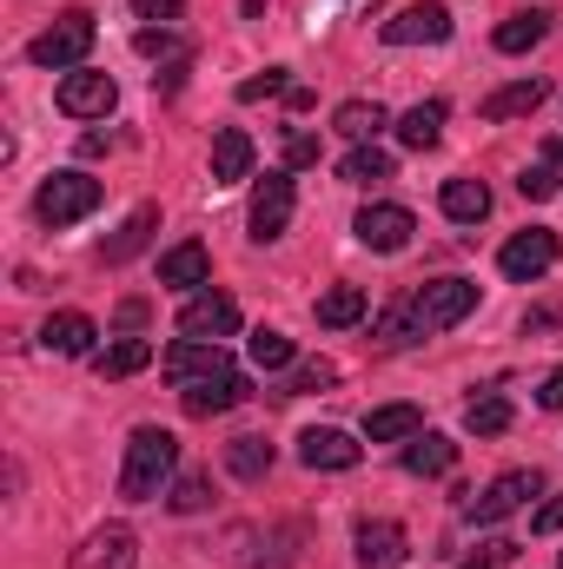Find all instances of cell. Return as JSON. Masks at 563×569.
<instances>
[{
	"label": "cell",
	"instance_id": "6da1fadb",
	"mask_svg": "<svg viewBox=\"0 0 563 569\" xmlns=\"http://www.w3.org/2000/svg\"><path fill=\"white\" fill-rule=\"evenodd\" d=\"M172 470H179V437L159 425H140L127 437V463H120V497L127 503H152L172 490Z\"/></svg>",
	"mask_w": 563,
	"mask_h": 569
},
{
	"label": "cell",
	"instance_id": "7a4b0ae2",
	"mask_svg": "<svg viewBox=\"0 0 563 569\" xmlns=\"http://www.w3.org/2000/svg\"><path fill=\"white\" fill-rule=\"evenodd\" d=\"M93 33H100V27H93V13H87V7H73V13H60L47 33H33L27 60H33V67H53V73H60V67H80V60L93 53Z\"/></svg>",
	"mask_w": 563,
	"mask_h": 569
},
{
	"label": "cell",
	"instance_id": "3957f363",
	"mask_svg": "<svg viewBox=\"0 0 563 569\" xmlns=\"http://www.w3.org/2000/svg\"><path fill=\"white\" fill-rule=\"evenodd\" d=\"M471 311H477V284L471 279H431L424 291H412V325H418V338L464 325Z\"/></svg>",
	"mask_w": 563,
	"mask_h": 569
},
{
	"label": "cell",
	"instance_id": "277c9868",
	"mask_svg": "<svg viewBox=\"0 0 563 569\" xmlns=\"http://www.w3.org/2000/svg\"><path fill=\"white\" fill-rule=\"evenodd\" d=\"M100 206V179H87V172H53V179H40V192H33V219L40 226H73V219H87Z\"/></svg>",
	"mask_w": 563,
	"mask_h": 569
},
{
	"label": "cell",
	"instance_id": "5b68a950",
	"mask_svg": "<svg viewBox=\"0 0 563 569\" xmlns=\"http://www.w3.org/2000/svg\"><path fill=\"white\" fill-rule=\"evenodd\" d=\"M113 100H120L113 73H93V67H73V73L53 87V107H60L67 120H107V113H113Z\"/></svg>",
	"mask_w": 563,
	"mask_h": 569
},
{
	"label": "cell",
	"instance_id": "8992f818",
	"mask_svg": "<svg viewBox=\"0 0 563 569\" xmlns=\"http://www.w3.org/2000/svg\"><path fill=\"white\" fill-rule=\"evenodd\" d=\"M537 490H544V477H537V470H504L484 497H471V503H464V517H471L477 530H484V523H504V517H517Z\"/></svg>",
	"mask_w": 563,
	"mask_h": 569
},
{
	"label": "cell",
	"instance_id": "52a82bcc",
	"mask_svg": "<svg viewBox=\"0 0 563 569\" xmlns=\"http://www.w3.org/2000/svg\"><path fill=\"white\" fill-rule=\"evenodd\" d=\"M292 206H298V192H292V172H266V179H259V192H253V206H246V226H253V239H259V246L285 239V226H292Z\"/></svg>",
	"mask_w": 563,
	"mask_h": 569
},
{
	"label": "cell",
	"instance_id": "ba28073f",
	"mask_svg": "<svg viewBox=\"0 0 563 569\" xmlns=\"http://www.w3.org/2000/svg\"><path fill=\"white\" fill-rule=\"evenodd\" d=\"M563 259V246H557V232H544V226H531V232H517L504 252H497V272L511 284H531V279H544L551 266Z\"/></svg>",
	"mask_w": 563,
	"mask_h": 569
},
{
	"label": "cell",
	"instance_id": "9c48e42d",
	"mask_svg": "<svg viewBox=\"0 0 563 569\" xmlns=\"http://www.w3.org/2000/svg\"><path fill=\"white\" fill-rule=\"evenodd\" d=\"M233 331H239V305H233L226 291H199V298H186V311H179V338L219 345V338H233Z\"/></svg>",
	"mask_w": 563,
	"mask_h": 569
},
{
	"label": "cell",
	"instance_id": "30bf717a",
	"mask_svg": "<svg viewBox=\"0 0 563 569\" xmlns=\"http://www.w3.org/2000/svg\"><path fill=\"white\" fill-rule=\"evenodd\" d=\"M253 398V385H246V371H219V378H199V385H179V405H186V418H226V411H239Z\"/></svg>",
	"mask_w": 563,
	"mask_h": 569
},
{
	"label": "cell",
	"instance_id": "8fae6325",
	"mask_svg": "<svg viewBox=\"0 0 563 569\" xmlns=\"http://www.w3.org/2000/svg\"><path fill=\"white\" fill-rule=\"evenodd\" d=\"M451 40V7L444 0H418L398 20H385V47H437Z\"/></svg>",
	"mask_w": 563,
	"mask_h": 569
},
{
	"label": "cell",
	"instance_id": "7c38bea8",
	"mask_svg": "<svg viewBox=\"0 0 563 569\" xmlns=\"http://www.w3.org/2000/svg\"><path fill=\"white\" fill-rule=\"evenodd\" d=\"M358 457H365V443H358L352 430L312 425L298 437V463H305V470H358Z\"/></svg>",
	"mask_w": 563,
	"mask_h": 569
},
{
	"label": "cell",
	"instance_id": "4fadbf2b",
	"mask_svg": "<svg viewBox=\"0 0 563 569\" xmlns=\"http://www.w3.org/2000/svg\"><path fill=\"white\" fill-rule=\"evenodd\" d=\"M352 232H358V246H372V252H405L412 232H418V219H412L405 206H365V212L352 219Z\"/></svg>",
	"mask_w": 563,
	"mask_h": 569
},
{
	"label": "cell",
	"instance_id": "5bb4252c",
	"mask_svg": "<svg viewBox=\"0 0 563 569\" xmlns=\"http://www.w3.org/2000/svg\"><path fill=\"white\" fill-rule=\"evenodd\" d=\"M166 378L172 385H199V378H219V371H239L233 358H226V345H199V338H179V345H166Z\"/></svg>",
	"mask_w": 563,
	"mask_h": 569
},
{
	"label": "cell",
	"instance_id": "9a60e30c",
	"mask_svg": "<svg viewBox=\"0 0 563 569\" xmlns=\"http://www.w3.org/2000/svg\"><path fill=\"white\" fill-rule=\"evenodd\" d=\"M140 557V537L127 530V523H100L80 550H73V569H134Z\"/></svg>",
	"mask_w": 563,
	"mask_h": 569
},
{
	"label": "cell",
	"instance_id": "2e32d148",
	"mask_svg": "<svg viewBox=\"0 0 563 569\" xmlns=\"http://www.w3.org/2000/svg\"><path fill=\"white\" fill-rule=\"evenodd\" d=\"M544 100H551V80H544V73H524V80H511V87L484 93V107H477V113H484L491 127H504V120H524V113H537Z\"/></svg>",
	"mask_w": 563,
	"mask_h": 569
},
{
	"label": "cell",
	"instance_id": "e0dca14e",
	"mask_svg": "<svg viewBox=\"0 0 563 569\" xmlns=\"http://www.w3.org/2000/svg\"><path fill=\"white\" fill-rule=\"evenodd\" d=\"M352 557H358V569H405V557H412V543H405V530L398 523H358V537H352Z\"/></svg>",
	"mask_w": 563,
	"mask_h": 569
},
{
	"label": "cell",
	"instance_id": "ac0fdd59",
	"mask_svg": "<svg viewBox=\"0 0 563 569\" xmlns=\"http://www.w3.org/2000/svg\"><path fill=\"white\" fill-rule=\"evenodd\" d=\"M93 338H100V325H93L87 311H53V318L40 325V351H53V358H87Z\"/></svg>",
	"mask_w": 563,
	"mask_h": 569
},
{
	"label": "cell",
	"instance_id": "d6986e66",
	"mask_svg": "<svg viewBox=\"0 0 563 569\" xmlns=\"http://www.w3.org/2000/svg\"><path fill=\"white\" fill-rule=\"evenodd\" d=\"M253 179V140L239 127H219L213 133V186H239Z\"/></svg>",
	"mask_w": 563,
	"mask_h": 569
},
{
	"label": "cell",
	"instance_id": "ffe728a7",
	"mask_svg": "<svg viewBox=\"0 0 563 569\" xmlns=\"http://www.w3.org/2000/svg\"><path fill=\"white\" fill-rule=\"evenodd\" d=\"M159 284H172V291H192V284H213V259H206V246H199V239H186V246H172V252L159 259Z\"/></svg>",
	"mask_w": 563,
	"mask_h": 569
},
{
	"label": "cell",
	"instance_id": "44dd1931",
	"mask_svg": "<svg viewBox=\"0 0 563 569\" xmlns=\"http://www.w3.org/2000/svg\"><path fill=\"white\" fill-rule=\"evenodd\" d=\"M437 206H444V219L477 226V219H491V186H484V179H444Z\"/></svg>",
	"mask_w": 563,
	"mask_h": 569
},
{
	"label": "cell",
	"instance_id": "7402d4cb",
	"mask_svg": "<svg viewBox=\"0 0 563 569\" xmlns=\"http://www.w3.org/2000/svg\"><path fill=\"white\" fill-rule=\"evenodd\" d=\"M372 311V298H365V284H332L318 305H312V318L325 325V331H345V325H358Z\"/></svg>",
	"mask_w": 563,
	"mask_h": 569
},
{
	"label": "cell",
	"instance_id": "603a6c76",
	"mask_svg": "<svg viewBox=\"0 0 563 569\" xmlns=\"http://www.w3.org/2000/svg\"><path fill=\"white\" fill-rule=\"evenodd\" d=\"M152 232H159V206H140V212H134V219H127V226H120V232L100 246V259H107V266H127V259H140Z\"/></svg>",
	"mask_w": 563,
	"mask_h": 569
},
{
	"label": "cell",
	"instance_id": "cb8c5ba5",
	"mask_svg": "<svg viewBox=\"0 0 563 569\" xmlns=\"http://www.w3.org/2000/svg\"><path fill=\"white\" fill-rule=\"evenodd\" d=\"M451 463H457V443H451L444 430H418V437L405 443V470H412V477H444Z\"/></svg>",
	"mask_w": 563,
	"mask_h": 569
},
{
	"label": "cell",
	"instance_id": "d4e9b609",
	"mask_svg": "<svg viewBox=\"0 0 563 569\" xmlns=\"http://www.w3.org/2000/svg\"><path fill=\"white\" fill-rule=\"evenodd\" d=\"M146 365H152V345H146V338H113L107 351H93V371H100L107 385L134 378V371H146Z\"/></svg>",
	"mask_w": 563,
	"mask_h": 569
},
{
	"label": "cell",
	"instance_id": "484cf974",
	"mask_svg": "<svg viewBox=\"0 0 563 569\" xmlns=\"http://www.w3.org/2000/svg\"><path fill=\"white\" fill-rule=\"evenodd\" d=\"M226 470H233L239 483H266V477H273V443L253 437V430L233 437V443H226Z\"/></svg>",
	"mask_w": 563,
	"mask_h": 569
},
{
	"label": "cell",
	"instance_id": "4316f807",
	"mask_svg": "<svg viewBox=\"0 0 563 569\" xmlns=\"http://www.w3.org/2000/svg\"><path fill=\"white\" fill-rule=\"evenodd\" d=\"M332 127L345 133V140H358V146H372L385 127H392V113L378 107V100H345L338 113H332Z\"/></svg>",
	"mask_w": 563,
	"mask_h": 569
},
{
	"label": "cell",
	"instance_id": "83f0119b",
	"mask_svg": "<svg viewBox=\"0 0 563 569\" xmlns=\"http://www.w3.org/2000/svg\"><path fill=\"white\" fill-rule=\"evenodd\" d=\"M418 430H424L418 405H378V411L365 418V437H372V443H412Z\"/></svg>",
	"mask_w": 563,
	"mask_h": 569
},
{
	"label": "cell",
	"instance_id": "f1b7e54d",
	"mask_svg": "<svg viewBox=\"0 0 563 569\" xmlns=\"http://www.w3.org/2000/svg\"><path fill=\"white\" fill-rule=\"evenodd\" d=\"M544 33H551V13H544V7H531V13H511V20L491 33V47H497V53H531Z\"/></svg>",
	"mask_w": 563,
	"mask_h": 569
},
{
	"label": "cell",
	"instance_id": "f546056e",
	"mask_svg": "<svg viewBox=\"0 0 563 569\" xmlns=\"http://www.w3.org/2000/svg\"><path fill=\"white\" fill-rule=\"evenodd\" d=\"M398 140L412 146V152H431V146L444 140V100H418V107L398 120Z\"/></svg>",
	"mask_w": 563,
	"mask_h": 569
},
{
	"label": "cell",
	"instance_id": "4dcf8cb0",
	"mask_svg": "<svg viewBox=\"0 0 563 569\" xmlns=\"http://www.w3.org/2000/svg\"><path fill=\"white\" fill-rule=\"evenodd\" d=\"M511 418H517V411H511V398H504V391H484V398H471V405H464V430H471V437H504Z\"/></svg>",
	"mask_w": 563,
	"mask_h": 569
},
{
	"label": "cell",
	"instance_id": "1f68e13d",
	"mask_svg": "<svg viewBox=\"0 0 563 569\" xmlns=\"http://www.w3.org/2000/svg\"><path fill=\"white\" fill-rule=\"evenodd\" d=\"M517 192H524V199H557V192H563V140L544 146V159H537V166H524Z\"/></svg>",
	"mask_w": 563,
	"mask_h": 569
},
{
	"label": "cell",
	"instance_id": "d6a6232c",
	"mask_svg": "<svg viewBox=\"0 0 563 569\" xmlns=\"http://www.w3.org/2000/svg\"><path fill=\"white\" fill-rule=\"evenodd\" d=\"M338 172H345V186H378V179H392V152L385 146H352Z\"/></svg>",
	"mask_w": 563,
	"mask_h": 569
},
{
	"label": "cell",
	"instance_id": "836d02e7",
	"mask_svg": "<svg viewBox=\"0 0 563 569\" xmlns=\"http://www.w3.org/2000/svg\"><path fill=\"white\" fill-rule=\"evenodd\" d=\"M246 351H253V365H259V371H285V365H292V338H285V331H273V325H259Z\"/></svg>",
	"mask_w": 563,
	"mask_h": 569
},
{
	"label": "cell",
	"instance_id": "e575fe53",
	"mask_svg": "<svg viewBox=\"0 0 563 569\" xmlns=\"http://www.w3.org/2000/svg\"><path fill=\"white\" fill-rule=\"evenodd\" d=\"M166 503H172L179 517H199V510L213 503V477H199V470H192V477H179V483L166 490Z\"/></svg>",
	"mask_w": 563,
	"mask_h": 569
},
{
	"label": "cell",
	"instance_id": "d590c367",
	"mask_svg": "<svg viewBox=\"0 0 563 569\" xmlns=\"http://www.w3.org/2000/svg\"><path fill=\"white\" fill-rule=\"evenodd\" d=\"M332 378H338V371H332L325 358H312V365H298V371H292V385H285V398H305V391H325Z\"/></svg>",
	"mask_w": 563,
	"mask_h": 569
},
{
	"label": "cell",
	"instance_id": "8d00e7d4",
	"mask_svg": "<svg viewBox=\"0 0 563 569\" xmlns=\"http://www.w3.org/2000/svg\"><path fill=\"white\" fill-rule=\"evenodd\" d=\"M134 47H140L146 60H179V53H186V47L166 33V27H140V33H134Z\"/></svg>",
	"mask_w": 563,
	"mask_h": 569
},
{
	"label": "cell",
	"instance_id": "74e56055",
	"mask_svg": "<svg viewBox=\"0 0 563 569\" xmlns=\"http://www.w3.org/2000/svg\"><path fill=\"white\" fill-rule=\"evenodd\" d=\"M279 93H292L285 67H266V80H246V87H239V100H246V107H253V100H279Z\"/></svg>",
	"mask_w": 563,
	"mask_h": 569
},
{
	"label": "cell",
	"instance_id": "f35d334b",
	"mask_svg": "<svg viewBox=\"0 0 563 569\" xmlns=\"http://www.w3.org/2000/svg\"><path fill=\"white\" fill-rule=\"evenodd\" d=\"M318 166V133H285V172Z\"/></svg>",
	"mask_w": 563,
	"mask_h": 569
},
{
	"label": "cell",
	"instance_id": "ab89813d",
	"mask_svg": "<svg viewBox=\"0 0 563 569\" xmlns=\"http://www.w3.org/2000/svg\"><path fill=\"white\" fill-rule=\"evenodd\" d=\"M127 7H134V13H140V20H159V27H166V20H179V13H186V0H127Z\"/></svg>",
	"mask_w": 563,
	"mask_h": 569
},
{
	"label": "cell",
	"instance_id": "60d3db41",
	"mask_svg": "<svg viewBox=\"0 0 563 569\" xmlns=\"http://www.w3.org/2000/svg\"><path fill=\"white\" fill-rule=\"evenodd\" d=\"M186 67H192V53L166 60V73H152V87H159V93H179V87H186Z\"/></svg>",
	"mask_w": 563,
	"mask_h": 569
},
{
	"label": "cell",
	"instance_id": "b9f144b4",
	"mask_svg": "<svg viewBox=\"0 0 563 569\" xmlns=\"http://www.w3.org/2000/svg\"><path fill=\"white\" fill-rule=\"evenodd\" d=\"M531 530H544V537H551V530H563V497H551V503L531 517Z\"/></svg>",
	"mask_w": 563,
	"mask_h": 569
},
{
	"label": "cell",
	"instance_id": "7bdbcfd3",
	"mask_svg": "<svg viewBox=\"0 0 563 569\" xmlns=\"http://www.w3.org/2000/svg\"><path fill=\"white\" fill-rule=\"evenodd\" d=\"M537 405H544V411H563V365L551 371V378H544V391H537Z\"/></svg>",
	"mask_w": 563,
	"mask_h": 569
},
{
	"label": "cell",
	"instance_id": "ee69618b",
	"mask_svg": "<svg viewBox=\"0 0 563 569\" xmlns=\"http://www.w3.org/2000/svg\"><path fill=\"white\" fill-rule=\"evenodd\" d=\"M120 325H127V331H140V325H146V305H140V298H127V305H120Z\"/></svg>",
	"mask_w": 563,
	"mask_h": 569
},
{
	"label": "cell",
	"instance_id": "f6af8a7d",
	"mask_svg": "<svg viewBox=\"0 0 563 569\" xmlns=\"http://www.w3.org/2000/svg\"><path fill=\"white\" fill-rule=\"evenodd\" d=\"M557 569H563V550H557Z\"/></svg>",
	"mask_w": 563,
	"mask_h": 569
}]
</instances>
